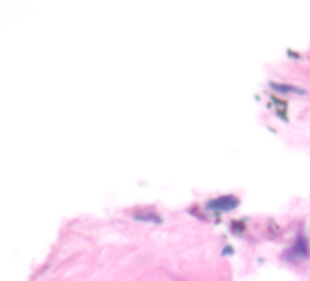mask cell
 <instances>
[{
  "mask_svg": "<svg viewBox=\"0 0 310 281\" xmlns=\"http://www.w3.org/2000/svg\"><path fill=\"white\" fill-rule=\"evenodd\" d=\"M237 205H239L237 197H234V195H223V197H215L212 199V201H208L206 208L215 210V212H228L232 208H236Z\"/></svg>",
  "mask_w": 310,
  "mask_h": 281,
  "instance_id": "cell-1",
  "label": "cell"
},
{
  "mask_svg": "<svg viewBox=\"0 0 310 281\" xmlns=\"http://www.w3.org/2000/svg\"><path fill=\"white\" fill-rule=\"evenodd\" d=\"M272 88H275V90H285V93H289V91H297L296 88H292V86H283V84H272Z\"/></svg>",
  "mask_w": 310,
  "mask_h": 281,
  "instance_id": "cell-2",
  "label": "cell"
}]
</instances>
